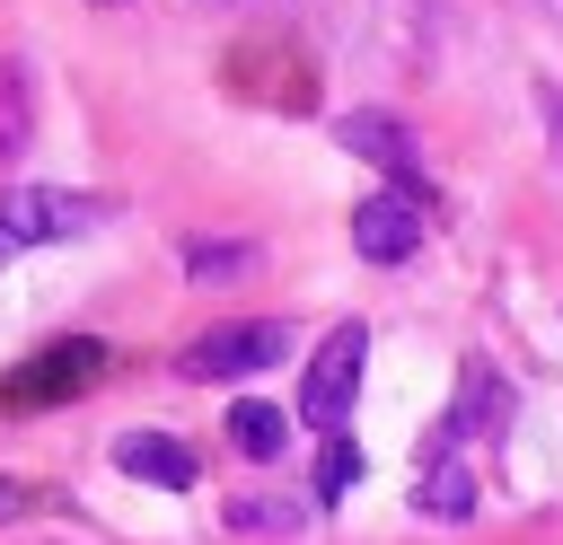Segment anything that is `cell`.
<instances>
[{
  "instance_id": "cell-1",
  "label": "cell",
  "mask_w": 563,
  "mask_h": 545,
  "mask_svg": "<svg viewBox=\"0 0 563 545\" xmlns=\"http://www.w3.org/2000/svg\"><path fill=\"white\" fill-rule=\"evenodd\" d=\"M361 369H369V325H361V316H343V325L317 343L308 378H299V422H308L317 440H343L352 396H361Z\"/></svg>"
},
{
  "instance_id": "cell-2",
  "label": "cell",
  "mask_w": 563,
  "mask_h": 545,
  "mask_svg": "<svg viewBox=\"0 0 563 545\" xmlns=\"http://www.w3.org/2000/svg\"><path fill=\"white\" fill-rule=\"evenodd\" d=\"M114 202H97V193H62V185H18V193H0V237L9 246H53V237H79V229H97Z\"/></svg>"
},
{
  "instance_id": "cell-3",
  "label": "cell",
  "mask_w": 563,
  "mask_h": 545,
  "mask_svg": "<svg viewBox=\"0 0 563 545\" xmlns=\"http://www.w3.org/2000/svg\"><path fill=\"white\" fill-rule=\"evenodd\" d=\"M290 352V334L273 325V316H255V325H211V334H194L185 352H176V369L185 378H246V369H273Z\"/></svg>"
},
{
  "instance_id": "cell-4",
  "label": "cell",
  "mask_w": 563,
  "mask_h": 545,
  "mask_svg": "<svg viewBox=\"0 0 563 545\" xmlns=\"http://www.w3.org/2000/svg\"><path fill=\"white\" fill-rule=\"evenodd\" d=\"M352 246H361L369 264H405V255L422 246V202H405V193L352 202Z\"/></svg>"
},
{
  "instance_id": "cell-5",
  "label": "cell",
  "mask_w": 563,
  "mask_h": 545,
  "mask_svg": "<svg viewBox=\"0 0 563 545\" xmlns=\"http://www.w3.org/2000/svg\"><path fill=\"white\" fill-rule=\"evenodd\" d=\"M343 149L378 158V167L396 176V193H405V202H431V185H422V167H413V132H405L396 114H343Z\"/></svg>"
},
{
  "instance_id": "cell-6",
  "label": "cell",
  "mask_w": 563,
  "mask_h": 545,
  "mask_svg": "<svg viewBox=\"0 0 563 545\" xmlns=\"http://www.w3.org/2000/svg\"><path fill=\"white\" fill-rule=\"evenodd\" d=\"M97 369H106V343H88V334H79V343H62L53 360H35L26 378H9L0 396H9V404H35V396H62V387H88Z\"/></svg>"
},
{
  "instance_id": "cell-7",
  "label": "cell",
  "mask_w": 563,
  "mask_h": 545,
  "mask_svg": "<svg viewBox=\"0 0 563 545\" xmlns=\"http://www.w3.org/2000/svg\"><path fill=\"white\" fill-rule=\"evenodd\" d=\"M114 466L141 475V483H158V492H185L194 483V448L185 440H158V431H123L114 440Z\"/></svg>"
},
{
  "instance_id": "cell-8",
  "label": "cell",
  "mask_w": 563,
  "mask_h": 545,
  "mask_svg": "<svg viewBox=\"0 0 563 545\" xmlns=\"http://www.w3.org/2000/svg\"><path fill=\"white\" fill-rule=\"evenodd\" d=\"M413 510H422V519H466V510H475V475H466V457L431 448V457H422V483H413Z\"/></svg>"
},
{
  "instance_id": "cell-9",
  "label": "cell",
  "mask_w": 563,
  "mask_h": 545,
  "mask_svg": "<svg viewBox=\"0 0 563 545\" xmlns=\"http://www.w3.org/2000/svg\"><path fill=\"white\" fill-rule=\"evenodd\" d=\"M282 440H290V422H282V404H264V396H246V404H229V448L238 457H282Z\"/></svg>"
},
{
  "instance_id": "cell-10",
  "label": "cell",
  "mask_w": 563,
  "mask_h": 545,
  "mask_svg": "<svg viewBox=\"0 0 563 545\" xmlns=\"http://www.w3.org/2000/svg\"><path fill=\"white\" fill-rule=\"evenodd\" d=\"M264 264V246H246V237H194L185 246V272L194 281H238V272H255Z\"/></svg>"
},
{
  "instance_id": "cell-11",
  "label": "cell",
  "mask_w": 563,
  "mask_h": 545,
  "mask_svg": "<svg viewBox=\"0 0 563 545\" xmlns=\"http://www.w3.org/2000/svg\"><path fill=\"white\" fill-rule=\"evenodd\" d=\"M501 404H510L501 378H493V369H466V404L449 413V431H501Z\"/></svg>"
},
{
  "instance_id": "cell-12",
  "label": "cell",
  "mask_w": 563,
  "mask_h": 545,
  "mask_svg": "<svg viewBox=\"0 0 563 545\" xmlns=\"http://www.w3.org/2000/svg\"><path fill=\"white\" fill-rule=\"evenodd\" d=\"M352 483H361V448H352V440H325V457H317V501L334 510Z\"/></svg>"
},
{
  "instance_id": "cell-13",
  "label": "cell",
  "mask_w": 563,
  "mask_h": 545,
  "mask_svg": "<svg viewBox=\"0 0 563 545\" xmlns=\"http://www.w3.org/2000/svg\"><path fill=\"white\" fill-rule=\"evenodd\" d=\"M229 527H299V510H290V501H246V492H238V501H229Z\"/></svg>"
},
{
  "instance_id": "cell-14",
  "label": "cell",
  "mask_w": 563,
  "mask_h": 545,
  "mask_svg": "<svg viewBox=\"0 0 563 545\" xmlns=\"http://www.w3.org/2000/svg\"><path fill=\"white\" fill-rule=\"evenodd\" d=\"M35 501H44V492H35V483H18V475H0V519H26V510H35Z\"/></svg>"
},
{
  "instance_id": "cell-15",
  "label": "cell",
  "mask_w": 563,
  "mask_h": 545,
  "mask_svg": "<svg viewBox=\"0 0 563 545\" xmlns=\"http://www.w3.org/2000/svg\"><path fill=\"white\" fill-rule=\"evenodd\" d=\"M545 114H554V123H563V88H545Z\"/></svg>"
},
{
  "instance_id": "cell-16",
  "label": "cell",
  "mask_w": 563,
  "mask_h": 545,
  "mask_svg": "<svg viewBox=\"0 0 563 545\" xmlns=\"http://www.w3.org/2000/svg\"><path fill=\"white\" fill-rule=\"evenodd\" d=\"M0 255H9V237H0Z\"/></svg>"
},
{
  "instance_id": "cell-17",
  "label": "cell",
  "mask_w": 563,
  "mask_h": 545,
  "mask_svg": "<svg viewBox=\"0 0 563 545\" xmlns=\"http://www.w3.org/2000/svg\"><path fill=\"white\" fill-rule=\"evenodd\" d=\"M554 18H563V0H554Z\"/></svg>"
}]
</instances>
